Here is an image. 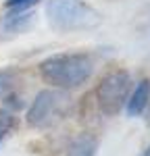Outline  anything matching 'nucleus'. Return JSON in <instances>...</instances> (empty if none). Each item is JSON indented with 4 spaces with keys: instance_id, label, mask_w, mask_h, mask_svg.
I'll list each match as a JSON object with an SVG mask.
<instances>
[{
    "instance_id": "1",
    "label": "nucleus",
    "mask_w": 150,
    "mask_h": 156,
    "mask_svg": "<svg viewBox=\"0 0 150 156\" xmlns=\"http://www.w3.org/2000/svg\"><path fill=\"white\" fill-rule=\"evenodd\" d=\"M94 73V62L84 52L54 54L40 62L42 79L56 90H75L84 85Z\"/></svg>"
},
{
    "instance_id": "2",
    "label": "nucleus",
    "mask_w": 150,
    "mask_h": 156,
    "mask_svg": "<svg viewBox=\"0 0 150 156\" xmlns=\"http://www.w3.org/2000/svg\"><path fill=\"white\" fill-rule=\"evenodd\" d=\"M46 17L61 31H86L102 23V15L84 0H48Z\"/></svg>"
},
{
    "instance_id": "3",
    "label": "nucleus",
    "mask_w": 150,
    "mask_h": 156,
    "mask_svg": "<svg viewBox=\"0 0 150 156\" xmlns=\"http://www.w3.org/2000/svg\"><path fill=\"white\" fill-rule=\"evenodd\" d=\"M71 110V96L65 90H42L27 110V123L36 129H48L61 123Z\"/></svg>"
},
{
    "instance_id": "4",
    "label": "nucleus",
    "mask_w": 150,
    "mask_h": 156,
    "mask_svg": "<svg viewBox=\"0 0 150 156\" xmlns=\"http://www.w3.org/2000/svg\"><path fill=\"white\" fill-rule=\"evenodd\" d=\"M131 87H134V81L127 71L115 69L106 73L96 87V102H98L100 112H104L106 117L117 115L125 106L127 98L131 94Z\"/></svg>"
},
{
    "instance_id": "5",
    "label": "nucleus",
    "mask_w": 150,
    "mask_h": 156,
    "mask_svg": "<svg viewBox=\"0 0 150 156\" xmlns=\"http://www.w3.org/2000/svg\"><path fill=\"white\" fill-rule=\"evenodd\" d=\"M34 21V12L29 9H11L0 19V36H17L23 34Z\"/></svg>"
},
{
    "instance_id": "6",
    "label": "nucleus",
    "mask_w": 150,
    "mask_h": 156,
    "mask_svg": "<svg viewBox=\"0 0 150 156\" xmlns=\"http://www.w3.org/2000/svg\"><path fill=\"white\" fill-rule=\"evenodd\" d=\"M148 100H150V81L148 79H142L140 83L131 90V94L127 98L125 106H127V115L129 117H138L144 112V108L148 106Z\"/></svg>"
},
{
    "instance_id": "7",
    "label": "nucleus",
    "mask_w": 150,
    "mask_h": 156,
    "mask_svg": "<svg viewBox=\"0 0 150 156\" xmlns=\"http://www.w3.org/2000/svg\"><path fill=\"white\" fill-rule=\"evenodd\" d=\"M96 150H98L96 137L90 133H79L77 137L71 140L67 148V156H96Z\"/></svg>"
},
{
    "instance_id": "8",
    "label": "nucleus",
    "mask_w": 150,
    "mask_h": 156,
    "mask_svg": "<svg viewBox=\"0 0 150 156\" xmlns=\"http://www.w3.org/2000/svg\"><path fill=\"white\" fill-rule=\"evenodd\" d=\"M12 75L9 71H0V100H6L11 96V90H12Z\"/></svg>"
},
{
    "instance_id": "9",
    "label": "nucleus",
    "mask_w": 150,
    "mask_h": 156,
    "mask_svg": "<svg viewBox=\"0 0 150 156\" xmlns=\"http://www.w3.org/2000/svg\"><path fill=\"white\" fill-rule=\"evenodd\" d=\"M12 127H15V117L11 112H0V142L12 131Z\"/></svg>"
},
{
    "instance_id": "10",
    "label": "nucleus",
    "mask_w": 150,
    "mask_h": 156,
    "mask_svg": "<svg viewBox=\"0 0 150 156\" xmlns=\"http://www.w3.org/2000/svg\"><path fill=\"white\" fill-rule=\"evenodd\" d=\"M38 0H6V9H27L29 4H34Z\"/></svg>"
},
{
    "instance_id": "11",
    "label": "nucleus",
    "mask_w": 150,
    "mask_h": 156,
    "mask_svg": "<svg viewBox=\"0 0 150 156\" xmlns=\"http://www.w3.org/2000/svg\"><path fill=\"white\" fill-rule=\"evenodd\" d=\"M144 156H150V146L146 148V152H144Z\"/></svg>"
}]
</instances>
